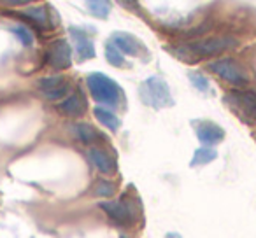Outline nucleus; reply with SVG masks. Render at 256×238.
<instances>
[{"label": "nucleus", "mask_w": 256, "mask_h": 238, "mask_svg": "<svg viewBox=\"0 0 256 238\" xmlns=\"http://www.w3.org/2000/svg\"><path fill=\"white\" fill-rule=\"evenodd\" d=\"M235 46V40L232 37H209V39L196 40L192 44H184L181 47H176L172 53L178 54L181 60H198L206 56H216L223 51Z\"/></svg>", "instance_id": "nucleus-1"}, {"label": "nucleus", "mask_w": 256, "mask_h": 238, "mask_svg": "<svg viewBox=\"0 0 256 238\" xmlns=\"http://www.w3.org/2000/svg\"><path fill=\"white\" fill-rule=\"evenodd\" d=\"M139 96L142 100L144 105L151 107V109H167V107L174 105V98L168 84L165 79L158 77V75H151V77L144 79L139 86Z\"/></svg>", "instance_id": "nucleus-2"}, {"label": "nucleus", "mask_w": 256, "mask_h": 238, "mask_svg": "<svg viewBox=\"0 0 256 238\" xmlns=\"http://www.w3.org/2000/svg\"><path fill=\"white\" fill-rule=\"evenodd\" d=\"M88 82L90 93H92L93 100L98 102L104 107H116L121 102V88L116 84V81L109 77V75L102 74V72H93L86 79Z\"/></svg>", "instance_id": "nucleus-3"}, {"label": "nucleus", "mask_w": 256, "mask_h": 238, "mask_svg": "<svg viewBox=\"0 0 256 238\" xmlns=\"http://www.w3.org/2000/svg\"><path fill=\"white\" fill-rule=\"evenodd\" d=\"M100 209L107 214L110 221L118 226H130L134 224L137 217L136 207L130 200L120 198V200H110V202H102L100 203Z\"/></svg>", "instance_id": "nucleus-4"}, {"label": "nucleus", "mask_w": 256, "mask_h": 238, "mask_svg": "<svg viewBox=\"0 0 256 238\" xmlns=\"http://www.w3.org/2000/svg\"><path fill=\"white\" fill-rule=\"evenodd\" d=\"M209 70H212L216 75H220L223 81L230 82L234 86L248 84V74L246 70L232 58H220V60L209 63Z\"/></svg>", "instance_id": "nucleus-5"}, {"label": "nucleus", "mask_w": 256, "mask_h": 238, "mask_svg": "<svg viewBox=\"0 0 256 238\" xmlns=\"http://www.w3.org/2000/svg\"><path fill=\"white\" fill-rule=\"evenodd\" d=\"M39 89L48 100L56 102V100H64L70 91V84L65 77L62 75H50V77H42L39 81Z\"/></svg>", "instance_id": "nucleus-6"}, {"label": "nucleus", "mask_w": 256, "mask_h": 238, "mask_svg": "<svg viewBox=\"0 0 256 238\" xmlns=\"http://www.w3.org/2000/svg\"><path fill=\"white\" fill-rule=\"evenodd\" d=\"M48 63L51 65L56 70H64V68H68L72 63V53H70V46H68L67 40H54L50 46L46 53Z\"/></svg>", "instance_id": "nucleus-7"}, {"label": "nucleus", "mask_w": 256, "mask_h": 238, "mask_svg": "<svg viewBox=\"0 0 256 238\" xmlns=\"http://www.w3.org/2000/svg\"><path fill=\"white\" fill-rule=\"evenodd\" d=\"M195 133H196V139L200 140L202 146H216V144L223 142L224 139V130L221 128L220 125L212 121H195Z\"/></svg>", "instance_id": "nucleus-8"}, {"label": "nucleus", "mask_w": 256, "mask_h": 238, "mask_svg": "<svg viewBox=\"0 0 256 238\" xmlns=\"http://www.w3.org/2000/svg\"><path fill=\"white\" fill-rule=\"evenodd\" d=\"M68 33H70V39H72V42H74V49L79 60L84 61V60L95 58V44H93V40L90 39V35L84 30L70 26Z\"/></svg>", "instance_id": "nucleus-9"}, {"label": "nucleus", "mask_w": 256, "mask_h": 238, "mask_svg": "<svg viewBox=\"0 0 256 238\" xmlns=\"http://www.w3.org/2000/svg\"><path fill=\"white\" fill-rule=\"evenodd\" d=\"M58 110L67 117H81L86 112V100L82 96V93L78 91L72 93V95H67L60 102Z\"/></svg>", "instance_id": "nucleus-10"}, {"label": "nucleus", "mask_w": 256, "mask_h": 238, "mask_svg": "<svg viewBox=\"0 0 256 238\" xmlns=\"http://www.w3.org/2000/svg\"><path fill=\"white\" fill-rule=\"evenodd\" d=\"M110 42L118 47L123 54H130V56H139L142 53V44L130 33L123 32H114L110 37Z\"/></svg>", "instance_id": "nucleus-11"}, {"label": "nucleus", "mask_w": 256, "mask_h": 238, "mask_svg": "<svg viewBox=\"0 0 256 238\" xmlns=\"http://www.w3.org/2000/svg\"><path fill=\"white\" fill-rule=\"evenodd\" d=\"M92 163L95 165V168L104 175H112L116 172V160L110 156L107 151L98 149V147H92L88 153Z\"/></svg>", "instance_id": "nucleus-12"}, {"label": "nucleus", "mask_w": 256, "mask_h": 238, "mask_svg": "<svg viewBox=\"0 0 256 238\" xmlns=\"http://www.w3.org/2000/svg\"><path fill=\"white\" fill-rule=\"evenodd\" d=\"M234 105H237L238 109H242L244 112H248L249 116L256 117V93L252 91H234L228 95Z\"/></svg>", "instance_id": "nucleus-13"}, {"label": "nucleus", "mask_w": 256, "mask_h": 238, "mask_svg": "<svg viewBox=\"0 0 256 238\" xmlns=\"http://www.w3.org/2000/svg\"><path fill=\"white\" fill-rule=\"evenodd\" d=\"M93 114H95L96 121H98L100 125L106 126L107 130H110V132H118V130L121 128V119L112 112V110L107 109V107H104V105L95 107V109H93Z\"/></svg>", "instance_id": "nucleus-14"}, {"label": "nucleus", "mask_w": 256, "mask_h": 238, "mask_svg": "<svg viewBox=\"0 0 256 238\" xmlns=\"http://www.w3.org/2000/svg\"><path fill=\"white\" fill-rule=\"evenodd\" d=\"M72 132H74L76 139L81 140L82 144H95L98 140V132L88 123H76L72 126Z\"/></svg>", "instance_id": "nucleus-15"}, {"label": "nucleus", "mask_w": 256, "mask_h": 238, "mask_svg": "<svg viewBox=\"0 0 256 238\" xmlns=\"http://www.w3.org/2000/svg\"><path fill=\"white\" fill-rule=\"evenodd\" d=\"M218 158V153L212 149V147H207V146H202L195 151L192 158V167H204V165L210 163Z\"/></svg>", "instance_id": "nucleus-16"}, {"label": "nucleus", "mask_w": 256, "mask_h": 238, "mask_svg": "<svg viewBox=\"0 0 256 238\" xmlns=\"http://www.w3.org/2000/svg\"><path fill=\"white\" fill-rule=\"evenodd\" d=\"M86 7L95 18L106 19L110 12V0H86Z\"/></svg>", "instance_id": "nucleus-17"}, {"label": "nucleus", "mask_w": 256, "mask_h": 238, "mask_svg": "<svg viewBox=\"0 0 256 238\" xmlns=\"http://www.w3.org/2000/svg\"><path fill=\"white\" fill-rule=\"evenodd\" d=\"M106 58H107V61L112 65V67H124V65H126L124 54L121 53V51L118 49V47L114 46L110 40L107 42V46H106Z\"/></svg>", "instance_id": "nucleus-18"}, {"label": "nucleus", "mask_w": 256, "mask_h": 238, "mask_svg": "<svg viewBox=\"0 0 256 238\" xmlns=\"http://www.w3.org/2000/svg\"><path fill=\"white\" fill-rule=\"evenodd\" d=\"M95 195L100 198H110V196L116 195V184L107 179H100L95 184Z\"/></svg>", "instance_id": "nucleus-19"}, {"label": "nucleus", "mask_w": 256, "mask_h": 238, "mask_svg": "<svg viewBox=\"0 0 256 238\" xmlns=\"http://www.w3.org/2000/svg\"><path fill=\"white\" fill-rule=\"evenodd\" d=\"M11 32L16 35V39L20 40V42L23 44V46H26V47H30L34 44V35H32V32H30L26 26H23V25H14V26H11Z\"/></svg>", "instance_id": "nucleus-20"}, {"label": "nucleus", "mask_w": 256, "mask_h": 238, "mask_svg": "<svg viewBox=\"0 0 256 238\" xmlns=\"http://www.w3.org/2000/svg\"><path fill=\"white\" fill-rule=\"evenodd\" d=\"M188 77H190V81H192V84L195 86V88L198 89L200 93H209L210 91L209 79H207L206 75L200 74V72H190Z\"/></svg>", "instance_id": "nucleus-21"}, {"label": "nucleus", "mask_w": 256, "mask_h": 238, "mask_svg": "<svg viewBox=\"0 0 256 238\" xmlns=\"http://www.w3.org/2000/svg\"><path fill=\"white\" fill-rule=\"evenodd\" d=\"M25 16L28 19H32L34 23L40 25V26H44L48 23V14H46V9H44V7H30V9H26Z\"/></svg>", "instance_id": "nucleus-22"}, {"label": "nucleus", "mask_w": 256, "mask_h": 238, "mask_svg": "<svg viewBox=\"0 0 256 238\" xmlns=\"http://www.w3.org/2000/svg\"><path fill=\"white\" fill-rule=\"evenodd\" d=\"M2 2L8 5H23V4H28V2H34V0H2Z\"/></svg>", "instance_id": "nucleus-23"}, {"label": "nucleus", "mask_w": 256, "mask_h": 238, "mask_svg": "<svg viewBox=\"0 0 256 238\" xmlns=\"http://www.w3.org/2000/svg\"><path fill=\"white\" fill-rule=\"evenodd\" d=\"M164 238H182V237L179 233H174V231H170V233H167Z\"/></svg>", "instance_id": "nucleus-24"}]
</instances>
